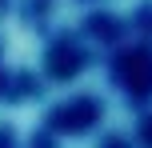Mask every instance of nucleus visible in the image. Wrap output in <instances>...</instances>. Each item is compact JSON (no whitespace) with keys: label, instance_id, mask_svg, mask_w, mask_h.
Returning a JSON list of instances; mask_svg holds the SVG:
<instances>
[{"label":"nucleus","instance_id":"obj_1","mask_svg":"<svg viewBox=\"0 0 152 148\" xmlns=\"http://www.w3.org/2000/svg\"><path fill=\"white\" fill-rule=\"evenodd\" d=\"M116 76H120V84L128 88L132 96L152 92V52H148V48H132V52H124L120 60H116Z\"/></svg>","mask_w":152,"mask_h":148},{"label":"nucleus","instance_id":"obj_2","mask_svg":"<svg viewBox=\"0 0 152 148\" xmlns=\"http://www.w3.org/2000/svg\"><path fill=\"white\" fill-rule=\"evenodd\" d=\"M80 64H84V52L76 44H52V52H48V72L52 76H72Z\"/></svg>","mask_w":152,"mask_h":148},{"label":"nucleus","instance_id":"obj_3","mask_svg":"<svg viewBox=\"0 0 152 148\" xmlns=\"http://www.w3.org/2000/svg\"><path fill=\"white\" fill-rule=\"evenodd\" d=\"M68 112H56V124H72V128H80V124H88L92 116H96V104L92 100H76V104H64Z\"/></svg>","mask_w":152,"mask_h":148}]
</instances>
